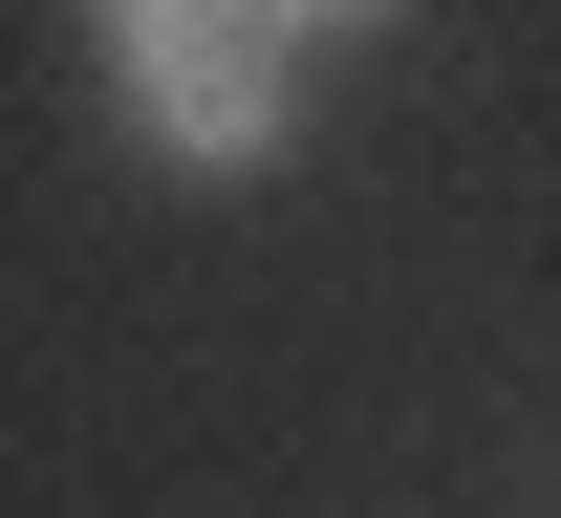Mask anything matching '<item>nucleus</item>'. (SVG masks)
I'll return each mask as SVG.
<instances>
[{
	"label": "nucleus",
	"instance_id": "obj_2",
	"mask_svg": "<svg viewBox=\"0 0 561 518\" xmlns=\"http://www.w3.org/2000/svg\"><path fill=\"white\" fill-rule=\"evenodd\" d=\"M280 22H367V0H280Z\"/></svg>",
	"mask_w": 561,
	"mask_h": 518
},
{
	"label": "nucleus",
	"instance_id": "obj_1",
	"mask_svg": "<svg viewBox=\"0 0 561 518\" xmlns=\"http://www.w3.org/2000/svg\"><path fill=\"white\" fill-rule=\"evenodd\" d=\"M130 87H151V130L260 151L280 130V0H130Z\"/></svg>",
	"mask_w": 561,
	"mask_h": 518
}]
</instances>
